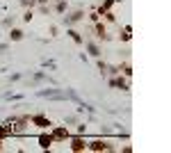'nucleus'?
I'll list each match as a JSON object with an SVG mask.
<instances>
[{
	"mask_svg": "<svg viewBox=\"0 0 171 153\" xmlns=\"http://www.w3.org/2000/svg\"><path fill=\"white\" fill-rule=\"evenodd\" d=\"M73 151H80V149H85V144H82V139H73V146H71Z\"/></svg>",
	"mask_w": 171,
	"mask_h": 153,
	"instance_id": "nucleus-1",
	"label": "nucleus"
},
{
	"mask_svg": "<svg viewBox=\"0 0 171 153\" xmlns=\"http://www.w3.org/2000/svg\"><path fill=\"white\" fill-rule=\"evenodd\" d=\"M50 142H53V137H41V146H43V149H48Z\"/></svg>",
	"mask_w": 171,
	"mask_h": 153,
	"instance_id": "nucleus-2",
	"label": "nucleus"
}]
</instances>
